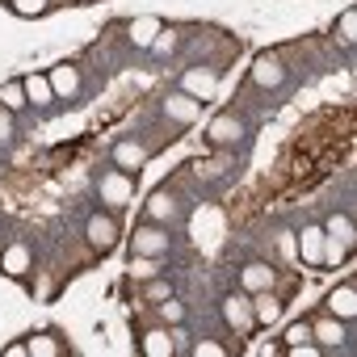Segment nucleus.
I'll return each mask as SVG.
<instances>
[{
  "instance_id": "obj_1",
  "label": "nucleus",
  "mask_w": 357,
  "mask_h": 357,
  "mask_svg": "<svg viewBox=\"0 0 357 357\" xmlns=\"http://www.w3.org/2000/svg\"><path fill=\"white\" fill-rule=\"evenodd\" d=\"M181 93H190L194 101H211V97L219 93V72H211V68H190V72H181Z\"/></svg>"
},
{
  "instance_id": "obj_17",
  "label": "nucleus",
  "mask_w": 357,
  "mask_h": 357,
  "mask_svg": "<svg viewBox=\"0 0 357 357\" xmlns=\"http://www.w3.org/2000/svg\"><path fill=\"white\" fill-rule=\"evenodd\" d=\"M311 336L332 349V344L344 340V319H336V315H332V319H319V324H311Z\"/></svg>"
},
{
  "instance_id": "obj_4",
  "label": "nucleus",
  "mask_w": 357,
  "mask_h": 357,
  "mask_svg": "<svg viewBox=\"0 0 357 357\" xmlns=\"http://www.w3.org/2000/svg\"><path fill=\"white\" fill-rule=\"evenodd\" d=\"M168 252V236L160 231V227H139L135 231V257H164Z\"/></svg>"
},
{
  "instance_id": "obj_24",
  "label": "nucleus",
  "mask_w": 357,
  "mask_h": 357,
  "mask_svg": "<svg viewBox=\"0 0 357 357\" xmlns=\"http://www.w3.org/2000/svg\"><path fill=\"white\" fill-rule=\"evenodd\" d=\"M26 349H30L34 357H55V353H63V344H59L55 336H34V340H30Z\"/></svg>"
},
{
  "instance_id": "obj_20",
  "label": "nucleus",
  "mask_w": 357,
  "mask_h": 357,
  "mask_svg": "<svg viewBox=\"0 0 357 357\" xmlns=\"http://www.w3.org/2000/svg\"><path fill=\"white\" fill-rule=\"evenodd\" d=\"M147 215H151L155 223H168V219L176 215V206H172V198H168L164 190H155V194L147 198Z\"/></svg>"
},
{
  "instance_id": "obj_30",
  "label": "nucleus",
  "mask_w": 357,
  "mask_h": 357,
  "mask_svg": "<svg viewBox=\"0 0 357 357\" xmlns=\"http://www.w3.org/2000/svg\"><path fill=\"white\" fill-rule=\"evenodd\" d=\"M13 109H5V105H0V139H9L13 135V118H9Z\"/></svg>"
},
{
  "instance_id": "obj_7",
  "label": "nucleus",
  "mask_w": 357,
  "mask_h": 357,
  "mask_svg": "<svg viewBox=\"0 0 357 357\" xmlns=\"http://www.w3.org/2000/svg\"><path fill=\"white\" fill-rule=\"evenodd\" d=\"M84 231H89V244H93V248H109V244L118 240V219H109V215H93Z\"/></svg>"
},
{
  "instance_id": "obj_21",
  "label": "nucleus",
  "mask_w": 357,
  "mask_h": 357,
  "mask_svg": "<svg viewBox=\"0 0 357 357\" xmlns=\"http://www.w3.org/2000/svg\"><path fill=\"white\" fill-rule=\"evenodd\" d=\"M0 105H5V109H22V105H30V101H26V84H22V80L0 84Z\"/></svg>"
},
{
  "instance_id": "obj_27",
  "label": "nucleus",
  "mask_w": 357,
  "mask_h": 357,
  "mask_svg": "<svg viewBox=\"0 0 357 357\" xmlns=\"http://www.w3.org/2000/svg\"><path fill=\"white\" fill-rule=\"evenodd\" d=\"M190 353H194V357H223L227 349H223L219 340H198V344H190Z\"/></svg>"
},
{
  "instance_id": "obj_5",
  "label": "nucleus",
  "mask_w": 357,
  "mask_h": 357,
  "mask_svg": "<svg viewBox=\"0 0 357 357\" xmlns=\"http://www.w3.org/2000/svg\"><path fill=\"white\" fill-rule=\"evenodd\" d=\"M252 80H257L261 89H282V84H286V68H282L273 55H261V59L252 63Z\"/></svg>"
},
{
  "instance_id": "obj_23",
  "label": "nucleus",
  "mask_w": 357,
  "mask_h": 357,
  "mask_svg": "<svg viewBox=\"0 0 357 357\" xmlns=\"http://www.w3.org/2000/svg\"><path fill=\"white\" fill-rule=\"evenodd\" d=\"M336 38H340V43H353V38H357V9H344V13H340Z\"/></svg>"
},
{
  "instance_id": "obj_16",
  "label": "nucleus",
  "mask_w": 357,
  "mask_h": 357,
  "mask_svg": "<svg viewBox=\"0 0 357 357\" xmlns=\"http://www.w3.org/2000/svg\"><path fill=\"white\" fill-rule=\"evenodd\" d=\"M324 236H328L332 244H340V248H353V219H349V215H332L328 227H324Z\"/></svg>"
},
{
  "instance_id": "obj_14",
  "label": "nucleus",
  "mask_w": 357,
  "mask_h": 357,
  "mask_svg": "<svg viewBox=\"0 0 357 357\" xmlns=\"http://www.w3.org/2000/svg\"><path fill=\"white\" fill-rule=\"evenodd\" d=\"M114 164H118V168H143V164H147V151H143L139 143L122 139V143H114Z\"/></svg>"
},
{
  "instance_id": "obj_25",
  "label": "nucleus",
  "mask_w": 357,
  "mask_h": 357,
  "mask_svg": "<svg viewBox=\"0 0 357 357\" xmlns=\"http://www.w3.org/2000/svg\"><path fill=\"white\" fill-rule=\"evenodd\" d=\"M252 311H257V324H273V319L282 315V307H278L273 298H261V303H252Z\"/></svg>"
},
{
  "instance_id": "obj_3",
  "label": "nucleus",
  "mask_w": 357,
  "mask_h": 357,
  "mask_svg": "<svg viewBox=\"0 0 357 357\" xmlns=\"http://www.w3.org/2000/svg\"><path fill=\"white\" fill-rule=\"evenodd\" d=\"M298 252H303L307 265H324L328 261V236H324V227H303L298 231Z\"/></svg>"
},
{
  "instance_id": "obj_18",
  "label": "nucleus",
  "mask_w": 357,
  "mask_h": 357,
  "mask_svg": "<svg viewBox=\"0 0 357 357\" xmlns=\"http://www.w3.org/2000/svg\"><path fill=\"white\" fill-rule=\"evenodd\" d=\"M22 84H26V101H30V105H47V101L55 97L51 80H47V76H38V72H34V76H26Z\"/></svg>"
},
{
  "instance_id": "obj_31",
  "label": "nucleus",
  "mask_w": 357,
  "mask_h": 357,
  "mask_svg": "<svg viewBox=\"0 0 357 357\" xmlns=\"http://www.w3.org/2000/svg\"><path fill=\"white\" fill-rule=\"evenodd\" d=\"M147 294H151V298H168V286H164V282H151Z\"/></svg>"
},
{
  "instance_id": "obj_15",
  "label": "nucleus",
  "mask_w": 357,
  "mask_h": 357,
  "mask_svg": "<svg viewBox=\"0 0 357 357\" xmlns=\"http://www.w3.org/2000/svg\"><path fill=\"white\" fill-rule=\"evenodd\" d=\"M139 349H143L147 357H172V353H176L172 332H160V328H155V332H147V336L139 340Z\"/></svg>"
},
{
  "instance_id": "obj_19",
  "label": "nucleus",
  "mask_w": 357,
  "mask_h": 357,
  "mask_svg": "<svg viewBox=\"0 0 357 357\" xmlns=\"http://www.w3.org/2000/svg\"><path fill=\"white\" fill-rule=\"evenodd\" d=\"M160 30H164V26H160L155 17H139V22H130V43H139V47H151Z\"/></svg>"
},
{
  "instance_id": "obj_2",
  "label": "nucleus",
  "mask_w": 357,
  "mask_h": 357,
  "mask_svg": "<svg viewBox=\"0 0 357 357\" xmlns=\"http://www.w3.org/2000/svg\"><path fill=\"white\" fill-rule=\"evenodd\" d=\"M223 319H227V328H236V332H248V328L257 324L252 298H248V294H227V298H223Z\"/></svg>"
},
{
  "instance_id": "obj_9",
  "label": "nucleus",
  "mask_w": 357,
  "mask_h": 357,
  "mask_svg": "<svg viewBox=\"0 0 357 357\" xmlns=\"http://www.w3.org/2000/svg\"><path fill=\"white\" fill-rule=\"evenodd\" d=\"M328 311L349 324V319L357 315V290H353V286H336V290L328 294Z\"/></svg>"
},
{
  "instance_id": "obj_10",
  "label": "nucleus",
  "mask_w": 357,
  "mask_h": 357,
  "mask_svg": "<svg viewBox=\"0 0 357 357\" xmlns=\"http://www.w3.org/2000/svg\"><path fill=\"white\" fill-rule=\"evenodd\" d=\"M164 114H168L172 122H181V126H185V122L198 118V101H194L190 93H172V97L164 101Z\"/></svg>"
},
{
  "instance_id": "obj_8",
  "label": "nucleus",
  "mask_w": 357,
  "mask_h": 357,
  "mask_svg": "<svg viewBox=\"0 0 357 357\" xmlns=\"http://www.w3.org/2000/svg\"><path fill=\"white\" fill-rule=\"evenodd\" d=\"M51 89H55V97H76L80 93V72L72 68V63H59V68H51Z\"/></svg>"
},
{
  "instance_id": "obj_26",
  "label": "nucleus",
  "mask_w": 357,
  "mask_h": 357,
  "mask_svg": "<svg viewBox=\"0 0 357 357\" xmlns=\"http://www.w3.org/2000/svg\"><path fill=\"white\" fill-rule=\"evenodd\" d=\"M307 336H311V324H307V319H298V324H290V328H286V349H290V344H303Z\"/></svg>"
},
{
  "instance_id": "obj_11",
  "label": "nucleus",
  "mask_w": 357,
  "mask_h": 357,
  "mask_svg": "<svg viewBox=\"0 0 357 357\" xmlns=\"http://www.w3.org/2000/svg\"><path fill=\"white\" fill-rule=\"evenodd\" d=\"M206 139H211V143H236V139H244V126H240V118H231V114H219V118L211 122Z\"/></svg>"
},
{
  "instance_id": "obj_28",
  "label": "nucleus",
  "mask_w": 357,
  "mask_h": 357,
  "mask_svg": "<svg viewBox=\"0 0 357 357\" xmlns=\"http://www.w3.org/2000/svg\"><path fill=\"white\" fill-rule=\"evenodd\" d=\"M13 9H17L22 17H38V13L47 9V0H13Z\"/></svg>"
},
{
  "instance_id": "obj_32",
  "label": "nucleus",
  "mask_w": 357,
  "mask_h": 357,
  "mask_svg": "<svg viewBox=\"0 0 357 357\" xmlns=\"http://www.w3.org/2000/svg\"><path fill=\"white\" fill-rule=\"evenodd\" d=\"M0 252H5V240H0Z\"/></svg>"
},
{
  "instance_id": "obj_6",
  "label": "nucleus",
  "mask_w": 357,
  "mask_h": 357,
  "mask_svg": "<svg viewBox=\"0 0 357 357\" xmlns=\"http://www.w3.org/2000/svg\"><path fill=\"white\" fill-rule=\"evenodd\" d=\"M97 190H101L105 206H122V202L130 198V176H122V172H105Z\"/></svg>"
},
{
  "instance_id": "obj_29",
  "label": "nucleus",
  "mask_w": 357,
  "mask_h": 357,
  "mask_svg": "<svg viewBox=\"0 0 357 357\" xmlns=\"http://www.w3.org/2000/svg\"><path fill=\"white\" fill-rule=\"evenodd\" d=\"M130 273H135V278H151V273H155V257H135V261H130Z\"/></svg>"
},
{
  "instance_id": "obj_12",
  "label": "nucleus",
  "mask_w": 357,
  "mask_h": 357,
  "mask_svg": "<svg viewBox=\"0 0 357 357\" xmlns=\"http://www.w3.org/2000/svg\"><path fill=\"white\" fill-rule=\"evenodd\" d=\"M0 265H5V273H13V278H22L26 269H30V244H9L5 252H0Z\"/></svg>"
},
{
  "instance_id": "obj_22",
  "label": "nucleus",
  "mask_w": 357,
  "mask_h": 357,
  "mask_svg": "<svg viewBox=\"0 0 357 357\" xmlns=\"http://www.w3.org/2000/svg\"><path fill=\"white\" fill-rule=\"evenodd\" d=\"M160 315H164V324H185V303L181 298H160Z\"/></svg>"
},
{
  "instance_id": "obj_13",
  "label": "nucleus",
  "mask_w": 357,
  "mask_h": 357,
  "mask_svg": "<svg viewBox=\"0 0 357 357\" xmlns=\"http://www.w3.org/2000/svg\"><path fill=\"white\" fill-rule=\"evenodd\" d=\"M240 286H244L248 294H265V290L273 286V269H269V265H248V269L240 273Z\"/></svg>"
}]
</instances>
